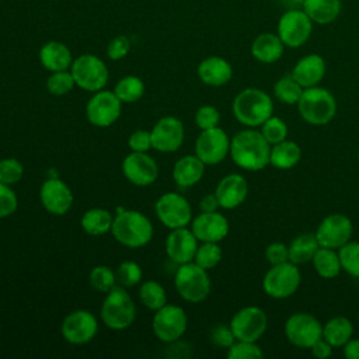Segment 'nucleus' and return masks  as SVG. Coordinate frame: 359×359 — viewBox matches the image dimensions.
I'll return each instance as SVG.
<instances>
[{
  "label": "nucleus",
  "mask_w": 359,
  "mask_h": 359,
  "mask_svg": "<svg viewBox=\"0 0 359 359\" xmlns=\"http://www.w3.org/2000/svg\"><path fill=\"white\" fill-rule=\"evenodd\" d=\"M111 233L114 238L129 248H139L150 243L153 224L146 215L139 210H121L112 222Z\"/></svg>",
  "instance_id": "obj_2"
},
{
  "label": "nucleus",
  "mask_w": 359,
  "mask_h": 359,
  "mask_svg": "<svg viewBox=\"0 0 359 359\" xmlns=\"http://www.w3.org/2000/svg\"><path fill=\"white\" fill-rule=\"evenodd\" d=\"M174 285L178 294L189 303H201L210 293L208 271L194 261L178 266L174 275Z\"/></svg>",
  "instance_id": "obj_6"
},
{
  "label": "nucleus",
  "mask_w": 359,
  "mask_h": 359,
  "mask_svg": "<svg viewBox=\"0 0 359 359\" xmlns=\"http://www.w3.org/2000/svg\"><path fill=\"white\" fill-rule=\"evenodd\" d=\"M199 208L202 212H216L220 205L215 194H208L199 201Z\"/></svg>",
  "instance_id": "obj_53"
},
{
  "label": "nucleus",
  "mask_w": 359,
  "mask_h": 359,
  "mask_svg": "<svg viewBox=\"0 0 359 359\" xmlns=\"http://www.w3.org/2000/svg\"><path fill=\"white\" fill-rule=\"evenodd\" d=\"M271 146L264 135L254 129L240 130L230 140L233 161L248 171H259L269 164Z\"/></svg>",
  "instance_id": "obj_1"
},
{
  "label": "nucleus",
  "mask_w": 359,
  "mask_h": 359,
  "mask_svg": "<svg viewBox=\"0 0 359 359\" xmlns=\"http://www.w3.org/2000/svg\"><path fill=\"white\" fill-rule=\"evenodd\" d=\"M115 276L121 286L132 287L142 280V268L133 261H123L119 264Z\"/></svg>",
  "instance_id": "obj_43"
},
{
  "label": "nucleus",
  "mask_w": 359,
  "mask_h": 359,
  "mask_svg": "<svg viewBox=\"0 0 359 359\" xmlns=\"http://www.w3.org/2000/svg\"><path fill=\"white\" fill-rule=\"evenodd\" d=\"M24 175L22 164L13 157H7L0 160V182L7 185L17 184Z\"/></svg>",
  "instance_id": "obj_45"
},
{
  "label": "nucleus",
  "mask_w": 359,
  "mask_h": 359,
  "mask_svg": "<svg viewBox=\"0 0 359 359\" xmlns=\"http://www.w3.org/2000/svg\"><path fill=\"white\" fill-rule=\"evenodd\" d=\"M325 70V60L317 53H310L299 59L292 70V76L303 88H309L317 86L323 80Z\"/></svg>",
  "instance_id": "obj_24"
},
{
  "label": "nucleus",
  "mask_w": 359,
  "mask_h": 359,
  "mask_svg": "<svg viewBox=\"0 0 359 359\" xmlns=\"http://www.w3.org/2000/svg\"><path fill=\"white\" fill-rule=\"evenodd\" d=\"M122 101L114 91L100 90L88 100L86 105V115L91 125L97 128L111 126L121 115Z\"/></svg>",
  "instance_id": "obj_14"
},
{
  "label": "nucleus",
  "mask_w": 359,
  "mask_h": 359,
  "mask_svg": "<svg viewBox=\"0 0 359 359\" xmlns=\"http://www.w3.org/2000/svg\"><path fill=\"white\" fill-rule=\"evenodd\" d=\"M352 334L353 325L344 316L332 317L323 325V338L332 346H344L352 338Z\"/></svg>",
  "instance_id": "obj_32"
},
{
  "label": "nucleus",
  "mask_w": 359,
  "mask_h": 359,
  "mask_svg": "<svg viewBox=\"0 0 359 359\" xmlns=\"http://www.w3.org/2000/svg\"><path fill=\"white\" fill-rule=\"evenodd\" d=\"M285 50V43L278 34L262 32L251 43V55L261 63L278 62Z\"/></svg>",
  "instance_id": "obj_28"
},
{
  "label": "nucleus",
  "mask_w": 359,
  "mask_h": 359,
  "mask_svg": "<svg viewBox=\"0 0 359 359\" xmlns=\"http://www.w3.org/2000/svg\"><path fill=\"white\" fill-rule=\"evenodd\" d=\"M74 86L76 83L70 70L52 72V74L46 79V90L52 95H65L70 93Z\"/></svg>",
  "instance_id": "obj_40"
},
{
  "label": "nucleus",
  "mask_w": 359,
  "mask_h": 359,
  "mask_svg": "<svg viewBox=\"0 0 359 359\" xmlns=\"http://www.w3.org/2000/svg\"><path fill=\"white\" fill-rule=\"evenodd\" d=\"M188 318L182 307L174 304H164L153 317L151 328L154 335L167 344L178 341L187 330Z\"/></svg>",
  "instance_id": "obj_10"
},
{
  "label": "nucleus",
  "mask_w": 359,
  "mask_h": 359,
  "mask_svg": "<svg viewBox=\"0 0 359 359\" xmlns=\"http://www.w3.org/2000/svg\"><path fill=\"white\" fill-rule=\"evenodd\" d=\"M191 230L202 243H219L229 233L227 219L216 212H202L191 222Z\"/></svg>",
  "instance_id": "obj_21"
},
{
  "label": "nucleus",
  "mask_w": 359,
  "mask_h": 359,
  "mask_svg": "<svg viewBox=\"0 0 359 359\" xmlns=\"http://www.w3.org/2000/svg\"><path fill=\"white\" fill-rule=\"evenodd\" d=\"M122 172L130 184L136 187H147L156 181L158 167L156 160L147 153L132 151L122 161Z\"/></svg>",
  "instance_id": "obj_19"
},
{
  "label": "nucleus",
  "mask_w": 359,
  "mask_h": 359,
  "mask_svg": "<svg viewBox=\"0 0 359 359\" xmlns=\"http://www.w3.org/2000/svg\"><path fill=\"white\" fill-rule=\"evenodd\" d=\"M332 348L334 346L321 337L318 341H316L311 345L310 351H311L313 356H316L317 359H327V358H330L332 355Z\"/></svg>",
  "instance_id": "obj_52"
},
{
  "label": "nucleus",
  "mask_w": 359,
  "mask_h": 359,
  "mask_svg": "<svg viewBox=\"0 0 359 359\" xmlns=\"http://www.w3.org/2000/svg\"><path fill=\"white\" fill-rule=\"evenodd\" d=\"M114 93L122 102H136L144 94V83L140 77L129 74L115 84Z\"/></svg>",
  "instance_id": "obj_36"
},
{
  "label": "nucleus",
  "mask_w": 359,
  "mask_h": 359,
  "mask_svg": "<svg viewBox=\"0 0 359 359\" xmlns=\"http://www.w3.org/2000/svg\"><path fill=\"white\" fill-rule=\"evenodd\" d=\"M102 323L115 331H122L132 325L136 317V306L123 286H114L101 306Z\"/></svg>",
  "instance_id": "obj_5"
},
{
  "label": "nucleus",
  "mask_w": 359,
  "mask_h": 359,
  "mask_svg": "<svg viewBox=\"0 0 359 359\" xmlns=\"http://www.w3.org/2000/svg\"><path fill=\"white\" fill-rule=\"evenodd\" d=\"M229 359H261L264 358L262 349L257 342L250 341H237L227 349Z\"/></svg>",
  "instance_id": "obj_44"
},
{
  "label": "nucleus",
  "mask_w": 359,
  "mask_h": 359,
  "mask_svg": "<svg viewBox=\"0 0 359 359\" xmlns=\"http://www.w3.org/2000/svg\"><path fill=\"white\" fill-rule=\"evenodd\" d=\"M128 146L132 151L146 153L149 149H151V133L144 129L135 130L128 139Z\"/></svg>",
  "instance_id": "obj_50"
},
{
  "label": "nucleus",
  "mask_w": 359,
  "mask_h": 359,
  "mask_svg": "<svg viewBox=\"0 0 359 359\" xmlns=\"http://www.w3.org/2000/svg\"><path fill=\"white\" fill-rule=\"evenodd\" d=\"M289 248V261L300 265L310 262L320 248V244L317 241L316 233H303L294 237L290 244L287 245Z\"/></svg>",
  "instance_id": "obj_31"
},
{
  "label": "nucleus",
  "mask_w": 359,
  "mask_h": 359,
  "mask_svg": "<svg viewBox=\"0 0 359 359\" xmlns=\"http://www.w3.org/2000/svg\"><path fill=\"white\" fill-rule=\"evenodd\" d=\"M222 259V248L217 243H202L198 245L194 262L202 266L203 269H212L215 268Z\"/></svg>",
  "instance_id": "obj_39"
},
{
  "label": "nucleus",
  "mask_w": 359,
  "mask_h": 359,
  "mask_svg": "<svg viewBox=\"0 0 359 359\" xmlns=\"http://www.w3.org/2000/svg\"><path fill=\"white\" fill-rule=\"evenodd\" d=\"M198 248V238L187 227L172 229L165 240V252L175 264H187L194 261Z\"/></svg>",
  "instance_id": "obj_22"
},
{
  "label": "nucleus",
  "mask_w": 359,
  "mask_h": 359,
  "mask_svg": "<svg viewBox=\"0 0 359 359\" xmlns=\"http://www.w3.org/2000/svg\"><path fill=\"white\" fill-rule=\"evenodd\" d=\"M139 299L142 304L149 310H158L164 304H167V294L163 285L157 280H146L140 285L139 289Z\"/></svg>",
  "instance_id": "obj_35"
},
{
  "label": "nucleus",
  "mask_w": 359,
  "mask_h": 359,
  "mask_svg": "<svg viewBox=\"0 0 359 359\" xmlns=\"http://www.w3.org/2000/svg\"><path fill=\"white\" fill-rule=\"evenodd\" d=\"M261 133L268 140L269 144H276L279 142H283L287 136V126L285 121H282L278 116H269L262 125H261Z\"/></svg>",
  "instance_id": "obj_42"
},
{
  "label": "nucleus",
  "mask_w": 359,
  "mask_h": 359,
  "mask_svg": "<svg viewBox=\"0 0 359 359\" xmlns=\"http://www.w3.org/2000/svg\"><path fill=\"white\" fill-rule=\"evenodd\" d=\"M196 73L201 81L206 86L220 87L230 81L233 76V67L224 57L209 56L198 65Z\"/></svg>",
  "instance_id": "obj_25"
},
{
  "label": "nucleus",
  "mask_w": 359,
  "mask_h": 359,
  "mask_svg": "<svg viewBox=\"0 0 359 359\" xmlns=\"http://www.w3.org/2000/svg\"><path fill=\"white\" fill-rule=\"evenodd\" d=\"M205 163L196 154H188L177 160L172 168V178L181 188H189L199 182L205 174Z\"/></svg>",
  "instance_id": "obj_27"
},
{
  "label": "nucleus",
  "mask_w": 359,
  "mask_h": 359,
  "mask_svg": "<svg viewBox=\"0 0 359 359\" xmlns=\"http://www.w3.org/2000/svg\"><path fill=\"white\" fill-rule=\"evenodd\" d=\"M352 222L342 213H331L325 216L316 230V237L320 247L338 250L352 237Z\"/></svg>",
  "instance_id": "obj_16"
},
{
  "label": "nucleus",
  "mask_w": 359,
  "mask_h": 359,
  "mask_svg": "<svg viewBox=\"0 0 359 359\" xmlns=\"http://www.w3.org/2000/svg\"><path fill=\"white\" fill-rule=\"evenodd\" d=\"M303 87L296 81V79L290 74H286L283 77H280L275 86H273V93L275 97L287 105H293L297 104L302 94H303Z\"/></svg>",
  "instance_id": "obj_37"
},
{
  "label": "nucleus",
  "mask_w": 359,
  "mask_h": 359,
  "mask_svg": "<svg viewBox=\"0 0 359 359\" xmlns=\"http://www.w3.org/2000/svg\"><path fill=\"white\" fill-rule=\"evenodd\" d=\"M296 105L300 116L314 126L327 125L337 114V101L334 95L327 88L318 86L304 88Z\"/></svg>",
  "instance_id": "obj_4"
},
{
  "label": "nucleus",
  "mask_w": 359,
  "mask_h": 359,
  "mask_svg": "<svg viewBox=\"0 0 359 359\" xmlns=\"http://www.w3.org/2000/svg\"><path fill=\"white\" fill-rule=\"evenodd\" d=\"M358 321H359V316H358Z\"/></svg>",
  "instance_id": "obj_57"
},
{
  "label": "nucleus",
  "mask_w": 359,
  "mask_h": 359,
  "mask_svg": "<svg viewBox=\"0 0 359 359\" xmlns=\"http://www.w3.org/2000/svg\"><path fill=\"white\" fill-rule=\"evenodd\" d=\"M70 72L76 86L90 93L102 90L109 77L105 62L93 53H84L73 59Z\"/></svg>",
  "instance_id": "obj_7"
},
{
  "label": "nucleus",
  "mask_w": 359,
  "mask_h": 359,
  "mask_svg": "<svg viewBox=\"0 0 359 359\" xmlns=\"http://www.w3.org/2000/svg\"><path fill=\"white\" fill-rule=\"evenodd\" d=\"M210 341L219 348H230L236 342V337L231 331L230 324H217L210 331Z\"/></svg>",
  "instance_id": "obj_48"
},
{
  "label": "nucleus",
  "mask_w": 359,
  "mask_h": 359,
  "mask_svg": "<svg viewBox=\"0 0 359 359\" xmlns=\"http://www.w3.org/2000/svg\"><path fill=\"white\" fill-rule=\"evenodd\" d=\"M341 268L353 278H359V243L348 241L338 248Z\"/></svg>",
  "instance_id": "obj_38"
},
{
  "label": "nucleus",
  "mask_w": 359,
  "mask_h": 359,
  "mask_svg": "<svg viewBox=\"0 0 359 359\" xmlns=\"http://www.w3.org/2000/svg\"><path fill=\"white\" fill-rule=\"evenodd\" d=\"M302 158V149L296 142L283 140L276 144H272L271 154H269V164L280 168L289 170L294 167Z\"/></svg>",
  "instance_id": "obj_30"
},
{
  "label": "nucleus",
  "mask_w": 359,
  "mask_h": 359,
  "mask_svg": "<svg viewBox=\"0 0 359 359\" xmlns=\"http://www.w3.org/2000/svg\"><path fill=\"white\" fill-rule=\"evenodd\" d=\"M18 206V199L15 192L10 185L0 182V219L11 216Z\"/></svg>",
  "instance_id": "obj_46"
},
{
  "label": "nucleus",
  "mask_w": 359,
  "mask_h": 359,
  "mask_svg": "<svg viewBox=\"0 0 359 359\" xmlns=\"http://www.w3.org/2000/svg\"><path fill=\"white\" fill-rule=\"evenodd\" d=\"M248 194V184L240 174H229L223 177L215 191L220 208L234 209L240 206Z\"/></svg>",
  "instance_id": "obj_23"
},
{
  "label": "nucleus",
  "mask_w": 359,
  "mask_h": 359,
  "mask_svg": "<svg viewBox=\"0 0 359 359\" xmlns=\"http://www.w3.org/2000/svg\"><path fill=\"white\" fill-rule=\"evenodd\" d=\"M151 147L161 153L178 150L185 137L182 122L175 116H164L156 122L151 129Z\"/></svg>",
  "instance_id": "obj_18"
},
{
  "label": "nucleus",
  "mask_w": 359,
  "mask_h": 359,
  "mask_svg": "<svg viewBox=\"0 0 359 359\" xmlns=\"http://www.w3.org/2000/svg\"><path fill=\"white\" fill-rule=\"evenodd\" d=\"M220 121V114L217 108L212 105H203L201 107L195 114V123L201 130L216 128Z\"/></svg>",
  "instance_id": "obj_47"
},
{
  "label": "nucleus",
  "mask_w": 359,
  "mask_h": 359,
  "mask_svg": "<svg viewBox=\"0 0 359 359\" xmlns=\"http://www.w3.org/2000/svg\"><path fill=\"white\" fill-rule=\"evenodd\" d=\"M233 114L236 119L248 128L261 126L272 116L273 104L271 97L259 88H244L233 100Z\"/></svg>",
  "instance_id": "obj_3"
},
{
  "label": "nucleus",
  "mask_w": 359,
  "mask_h": 359,
  "mask_svg": "<svg viewBox=\"0 0 359 359\" xmlns=\"http://www.w3.org/2000/svg\"><path fill=\"white\" fill-rule=\"evenodd\" d=\"M88 280H90V285L93 289L107 293L115 286L116 276L111 268H108L105 265H97L91 269Z\"/></svg>",
  "instance_id": "obj_41"
},
{
  "label": "nucleus",
  "mask_w": 359,
  "mask_h": 359,
  "mask_svg": "<svg viewBox=\"0 0 359 359\" xmlns=\"http://www.w3.org/2000/svg\"><path fill=\"white\" fill-rule=\"evenodd\" d=\"M287 341L297 348H311L323 337V324L310 313H294L285 323Z\"/></svg>",
  "instance_id": "obj_13"
},
{
  "label": "nucleus",
  "mask_w": 359,
  "mask_h": 359,
  "mask_svg": "<svg viewBox=\"0 0 359 359\" xmlns=\"http://www.w3.org/2000/svg\"><path fill=\"white\" fill-rule=\"evenodd\" d=\"M313 21L306 14V11L300 7H293L285 11L276 27V34L287 48H300L304 45L311 32H313Z\"/></svg>",
  "instance_id": "obj_9"
},
{
  "label": "nucleus",
  "mask_w": 359,
  "mask_h": 359,
  "mask_svg": "<svg viewBox=\"0 0 359 359\" xmlns=\"http://www.w3.org/2000/svg\"><path fill=\"white\" fill-rule=\"evenodd\" d=\"M344 356L346 359H359V339H349L344 346Z\"/></svg>",
  "instance_id": "obj_54"
},
{
  "label": "nucleus",
  "mask_w": 359,
  "mask_h": 359,
  "mask_svg": "<svg viewBox=\"0 0 359 359\" xmlns=\"http://www.w3.org/2000/svg\"><path fill=\"white\" fill-rule=\"evenodd\" d=\"M230 327L237 341L257 342L266 331L268 317L262 309L247 306L233 316Z\"/></svg>",
  "instance_id": "obj_12"
},
{
  "label": "nucleus",
  "mask_w": 359,
  "mask_h": 359,
  "mask_svg": "<svg viewBox=\"0 0 359 359\" xmlns=\"http://www.w3.org/2000/svg\"><path fill=\"white\" fill-rule=\"evenodd\" d=\"M39 62L50 73L69 70L73 63V55L65 43L59 41H49L39 49Z\"/></svg>",
  "instance_id": "obj_26"
},
{
  "label": "nucleus",
  "mask_w": 359,
  "mask_h": 359,
  "mask_svg": "<svg viewBox=\"0 0 359 359\" xmlns=\"http://www.w3.org/2000/svg\"><path fill=\"white\" fill-rule=\"evenodd\" d=\"M302 282V275L296 264L286 261L272 265L262 279L264 292L273 299H286L296 293Z\"/></svg>",
  "instance_id": "obj_8"
},
{
  "label": "nucleus",
  "mask_w": 359,
  "mask_h": 359,
  "mask_svg": "<svg viewBox=\"0 0 359 359\" xmlns=\"http://www.w3.org/2000/svg\"><path fill=\"white\" fill-rule=\"evenodd\" d=\"M130 50V41L125 35H118L107 45V55L111 60L123 59Z\"/></svg>",
  "instance_id": "obj_49"
},
{
  "label": "nucleus",
  "mask_w": 359,
  "mask_h": 359,
  "mask_svg": "<svg viewBox=\"0 0 359 359\" xmlns=\"http://www.w3.org/2000/svg\"><path fill=\"white\" fill-rule=\"evenodd\" d=\"M314 24L327 25L334 22L342 10L341 0H306L302 7Z\"/></svg>",
  "instance_id": "obj_29"
},
{
  "label": "nucleus",
  "mask_w": 359,
  "mask_h": 359,
  "mask_svg": "<svg viewBox=\"0 0 359 359\" xmlns=\"http://www.w3.org/2000/svg\"><path fill=\"white\" fill-rule=\"evenodd\" d=\"M227 153H230V139L222 128L205 129L196 137L195 154L206 165L219 164L226 158Z\"/></svg>",
  "instance_id": "obj_15"
},
{
  "label": "nucleus",
  "mask_w": 359,
  "mask_h": 359,
  "mask_svg": "<svg viewBox=\"0 0 359 359\" xmlns=\"http://www.w3.org/2000/svg\"><path fill=\"white\" fill-rule=\"evenodd\" d=\"M60 331L69 344L83 345L95 337L98 323L93 313L87 310H76L63 318Z\"/></svg>",
  "instance_id": "obj_17"
},
{
  "label": "nucleus",
  "mask_w": 359,
  "mask_h": 359,
  "mask_svg": "<svg viewBox=\"0 0 359 359\" xmlns=\"http://www.w3.org/2000/svg\"><path fill=\"white\" fill-rule=\"evenodd\" d=\"M287 1H289L290 4H293L294 7H300V8H302L303 4L306 3V0H287Z\"/></svg>",
  "instance_id": "obj_55"
},
{
  "label": "nucleus",
  "mask_w": 359,
  "mask_h": 359,
  "mask_svg": "<svg viewBox=\"0 0 359 359\" xmlns=\"http://www.w3.org/2000/svg\"><path fill=\"white\" fill-rule=\"evenodd\" d=\"M358 160H359V151H358Z\"/></svg>",
  "instance_id": "obj_56"
},
{
  "label": "nucleus",
  "mask_w": 359,
  "mask_h": 359,
  "mask_svg": "<svg viewBox=\"0 0 359 359\" xmlns=\"http://www.w3.org/2000/svg\"><path fill=\"white\" fill-rule=\"evenodd\" d=\"M156 215L168 229L187 227L192 220V209L185 196L177 192L163 194L156 202Z\"/></svg>",
  "instance_id": "obj_11"
},
{
  "label": "nucleus",
  "mask_w": 359,
  "mask_h": 359,
  "mask_svg": "<svg viewBox=\"0 0 359 359\" xmlns=\"http://www.w3.org/2000/svg\"><path fill=\"white\" fill-rule=\"evenodd\" d=\"M114 217L107 209L102 208H93L88 209L80 220L83 230L90 236H102L111 231Z\"/></svg>",
  "instance_id": "obj_33"
},
{
  "label": "nucleus",
  "mask_w": 359,
  "mask_h": 359,
  "mask_svg": "<svg viewBox=\"0 0 359 359\" xmlns=\"http://www.w3.org/2000/svg\"><path fill=\"white\" fill-rule=\"evenodd\" d=\"M39 199L46 212L62 216L69 212L73 205V194L70 188L59 178H48L39 189Z\"/></svg>",
  "instance_id": "obj_20"
},
{
  "label": "nucleus",
  "mask_w": 359,
  "mask_h": 359,
  "mask_svg": "<svg viewBox=\"0 0 359 359\" xmlns=\"http://www.w3.org/2000/svg\"><path fill=\"white\" fill-rule=\"evenodd\" d=\"M265 258L271 265L289 261V248L283 243H271L265 250Z\"/></svg>",
  "instance_id": "obj_51"
},
{
  "label": "nucleus",
  "mask_w": 359,
  "mask_h": 359,
  "mask_svg": "<svg viewBox=\"0 0 359 359\" xmlns=\"http://www.w3.org/2000/svg\"><path fill=\"white\" fill-rule=\"evenodd\" d=\"M311 262L316 272L325 279H332L338 276L342 269L338 252L334 248L320 247L314 254Z\"/></svg>",
  "instance_id": "obj_34"
}]
</instances>
